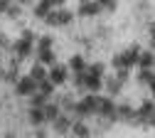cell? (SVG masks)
<instances>
[{"instance_id": "obj_1", "label": "cell", "mask_w": 155, "mask_h": 138, "mask_svg": "<svg viewBox=\"0 0 155 138\" xmlns=\"http://www.w3.org/2000/svg\"><path fill=\"white\" fill-rule=\"evenodd\" d=\"M76 10H79L81 17H96V15H101L104 5H101V3H81Z\"/></svg>"}]
</instances>
